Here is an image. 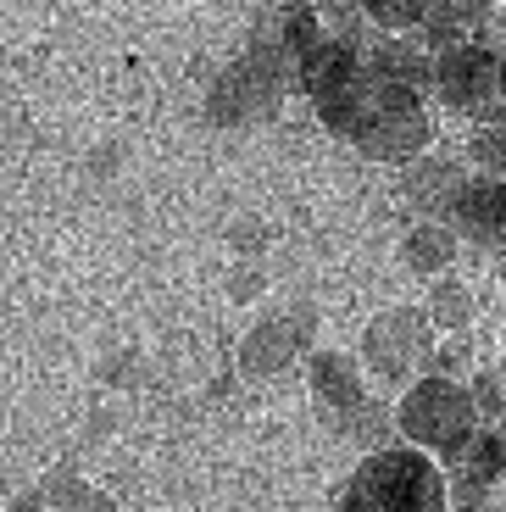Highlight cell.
Wrapping results in <instances>:
<instances>
[{
    "label": "cell",
    "instance_id": "14",
    "mask_svg": "<svg viewBox=\"0 0 506 512\" xmlns=\"http://www.w3.org/2000/svg\"><path fill=\"white\" fill-rule=\"evenodd\" d=\"M473 156H479L490 173H501V179H506V123L479 128V134H473Z\"/></svg>",
    "mask_w": 506,
    "mask_h": 512
},
{
    "label": "cell",
    "instance_id": "1",
    "mask_svg": "<svg viewBox=\"0 0 506 512\" xmlns=\"http://www.w3.org/2000/svg\"><path fill=\"white\" fill-rule=\"evenodd\" d=\"M345 512H445V474L423 451H373L345 490Z\"/></svg>",
    "mask_w": 506,
    "mask_h": 512
},
{
    "label": "cell",
    "instance_id": "3",
    "mask_svg": "<svg viewBox=\"0 0 506 512\" xmlns=\"http://www.w3.org/2000/svg\"><path fill=\"white\" fill-rule=\"evenodd\" d=\"M401 429L412 446L429 451H462L473 435H479V401L473 390H462L456 379H423L406 390L401 401Z\"/></svg>",
    "mask_w": 506,
    "mask_h": 512
},
{
    "label": "cell",
    "instance_id": "18",
    "mask_svg": "<svg viewBox=\"0 0 506 512\" xmlns=\"http://www.w3.org/2000/svg\"><path fill=\"white\" fill-rule=\"evenodd\" d=\"M501 273H506V256H501Z\"/></svg>",
    "mask_w": 506,
    "mask_h": 512
},
{
    "label": "cell",
    "instance_id": "12",
    "mask_svg": "<svg viewBox=\"0 0 506 512\" xmlns=\"http://www.w3.org/2000/svg\"><path fill=\"white\" fill-rule=\"evenodd\" d=\"M362 12L379 28H423L429 0H362Z\"/></svg>",
    "mask_w": 506,
    "mask_h": 512
},
{
    "label": "cell",
    "instance_id": "8",
    "mask_svg": "<svg viewBox=\"0 0 506 512\" xmlns=\"http://www.w3.org/2000/svg\"><path fill=\"white\" fill-rule=\"evenodd\" d=\"M490 17L484 0H429V17H423V34L434 45H462V39L479 34V23Z\"/></svg>",
    "mask_w": 506,
    "mask_h": 512
},
{
    "label": "cell",
    "instance_id": "5",
    "mask_svg": "<svg viewBox=\"0 0 506 512\" xmlns=\"http://www.w3.org/2000/svg\"><path fill=\"white\" fill-rule=\"evenodd\" d=\"M356 145H362L367 156H384V162L418 156L423 145H429V117H423L418 95H401V101H390L373 123H362L356 128Z\"/></svg>",
    "mask_w": 506,
    "mask_h": 512
},
{
    "label": "cell",
    "instance_id": "17",
    "mask_svg": "<svg viewBox=\"0 0 506 512\" xmlns=\"http://www.w3.org/2000/svg\"><path fill=\"white\" fill-rule=\"evenodd\" d=\"M456 512H501V507H495V501H490V507H456Z\"/></svg>",
    "mask_w": 506,
    "mask_h": 512
},
{
    "label": "cell",
    "instance_id": "16",
    "mask_svg": "<svg viewBox=\"0 0 506 512\" xmlns=\"http://www.w3.org/2000/svg\"><path fill=\"white\" fill-rule=\"evenodd\" d=\"M479 418H495L506 407V373H479Z\"/></svg>",
    "mask_w": 506,
    "mask_h": 512
},
{
    "label": "cell",
    "instance_id": "13",
    "mask_svg": "<svg viewBox=\"0 0 506 512\" xmlns=\"http://www.w3.org/2000/svg\"><path fill=\"white\" fill-rule=\"evenodd\" d=\"M406 251H412V268H440L451 256V229H418L406 240Z\"/></svg>",
    "mask_w": 506,
    "mask_h": 512
},
{
    "label": "cell",
    "instance_id": "4",
    "mask_svg": "<svg viewBox=\"0 0 506 512\" xmlns=\"http://www.w3.org/2000/svg\"><path fill=\"white\" fill-rule=\"evenodd\" d=\"M284 95V67L273 56L251 51L245 62H234L212 90V117L217 123H256V117L279 112Z\"/></svg>",
    "mask_w": 506,
    "mask_h": 512
},
{
    "label": "cell",
    "instance_id": "9",
    "mask_svg": "<svg viewBox=\"0 0 506 512\" xmlns=\"http://www.w3.org/2000/svg\"><path fill=\"white\" fill-rule=\"evenodd\" d=\"M456 195H462V184H456L451 162H418L412 179H406V201L418 206V212H445L451 218Z\"/></svg>",
    "mask_w": 506,
    "mask_h": 512
},
{
    "label": "cell",
    "instance_id": "7",
    "mask_svg": "<svg viewBox=\"0 0 506 512\" xmlns=\"http://www.w3.org/2000/svg\"><path fill=\"white\" fill-rule=\"evenodd\" d=\"M423 340H429V329H423L418 312H390V318H379L373 334H367V362L379 373H390V379H401L412 368V357L423 351Z\"/></svg>",
    "mask_w": 506,
    "mask_h": 512
},
{
    "label": "cell",
    "instance_id": "15",
    "mask_svg": "<svg viewBox=\"0 0 506 512\" xmlns=\"http://www.w3.org/2000/svg\"><path fill=\"white\" fill-rule=\"evenodd\" d=\"M434 318H440V323H462V318H468V290H462V284H440V290H434Z\"/></svg>",
    "mask_w": 506,
    "mask_h": 512
},
{
    "label": "cell",
    "instance_id": "2",
    "mask_svg": "<svg viewBox=\"0 0 506 512\" xmlns=\"http://www.w3.org/2000/svg\"><path fill=\"white\" fill-rule=\"evenodd\" d=\"M434 90L451 112L473 117L479 128L506 123V56L479 45V39L445 45L440 62H434Z\"/></svg>",
    "mask_w": 506,
    "mask_h": 512
},
{
    "label": "cell",
    "instance_id": "11",
    "mask_svg": "<svg viewBox=\"0 0 506 512\" xmlns=\"http://www.w3.org/2000/svg\"><path fill=\"white\" fill-rule=\"evenodd\" d=\"M312 384H317V390H323V396L334 401V407H356V401H362V384H356V373L345 368L340 357H317Z\"/></svg>",
    "mask_w": 506,
    "mask_h": 512
},
{
    "label": "cell",
    "instance_id": "10",
    "mask_svg": "<svg viewBox=\"0 0 506 512\" xmlns=\"http://www.w3.org/2000/svg\"><path fill=\"white\" fill-rule=\"evenodd\" d=\"M290 357H295V334H290V323H273V329H256V334H251V351H245V362H251L256 373H267V368H284Z\"/></svg>",
    "mask_w": 506,
    "mask_h": 512
},
{
    "label": "cell",
    "instance_id": "6",
    "mask_svg": "<svg viewBox=\"0 0 506 512\" xmlns=\"http://www.w3.org/2000/svg\"><path fill=\"white\" fill-rule=\"evenodd\" d=\"M451 223L479 245H506V179L462 184V195L451 206Z\"/></svg>",
    "mask_w": 506,
    "mask_h": 512
}]
</instances>
